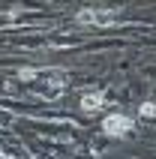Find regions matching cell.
<instances>
[{"label":"cell","mask_w":156,"mask_h":159,"mask_svg":"<svg viewBox=\"0 0 156 159\" xmlns=\"http://www.w3.org/2000/svg\"><path fill=\"white\" fill-rule=\"evenodd\" d=\"M78 21H90V24H108L114 21V12H99V9H84V12H78Z\"/></svg>","instance_id":"2"},{"label":"cell","mask_w":156,"mask_h":159,"mask_svg":"<svg viewBox=\"0 0 156 159\" xmlns=\"http://www.w3.org/2000/svg\"><path fill=\"white\" fill-rule=\"evenodd\" d=\"M102 129H105L108 135H126V132L132 129V120H129L126 114H108V117L102 120Z\"/></svg>","instance_id":"1"},{"label":"cell","mask_w":156,"mask_h":159,"mask_svg":"<svg viewBox=\"0 0 156 159\" xmlns=\"http://www.w3.org/2000/svg\"><path fill=\"white\" fill-rule=\"evenodd\" d=\"M105 105V96L102 93H84V99H81V111H87V114H96V111H99V108Z\"/></svg>","instance_id":"3"}]
</instances>
